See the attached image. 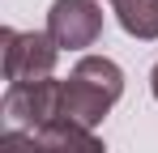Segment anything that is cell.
<instances>
[{"label":"cell","instance_id":"6da1fadb","mask_svg":"<svg viewBox=\"0 0 158 153\" xmlns=\"http://www.w3.org/2000/svg\"><path fill=\"white\" fill-rule=\"evenodd\" d=\"M60 47L52 43V34L43 30H0V64H4V81L9 85H34V81H52Z\"/></svg>","mask_w":158,"mask_h":153},{"label":"cell","instance_id":"7a4b0ae2","mask_svg":"<svg viewBox=\"0 0 158 153\" xmlns=\"http://www.w3.org/2000/svg\"><path fill=\"white\" fill-rule=\"evenodd\" d=\"M47 34L60 51L94 47L103 34V9L98 0H56L47 9Z\"/></svg>","mask_w":158,"mask_h":153},{"label":"cell","instance_id":"3957f363","mask_svg":"<svg viewBox=\"0 0 158 153\" xmlns=\"http://www.w3.org/2000/svg\"><path fill=\"white\" fill-rule=\"evenodd\" d=\"M4 119L13 128H47L52 119H60V81H34V85H9L4 102H0Z\"/></svg>","mask_w":158,"mask_h":153},{"label":"cell","instance_id":"277c9868","mask_svg":"<svg viewBox=\"0 0 158 153\" xmlns=\"http://www.w3.org/2000/svg\"><path fill=\"white\" fill-rule=\"evenodd\" d=\"M115 102L120 98H111L103 85H94L90 76H81V73H73L69 81H60V119H73V124L90 128V132L107 119V111Z\"/></svg>","mask_w":158,"mask_h":153},{"label":"cell","instance_id":"5b68a950","mask_svg":"<svg viewBox=\"0 0 158 153\" xmlns=\"http://www.w3.org/2000/svg\"><path fill=\"white\" fill-rule=\"evenodd\" d=\"M39 153H107V145L90 132V128L73 124V119H52L47 128L30 132Z\"/></svg>","mask_w":158,"mask_h":153},{"label":"cell","instance_id":"8992f818","mask_svg":"<svg viewBox=\"0 0 158 153\" xmlns=\"http://www.w3.org/2000/svg\"><path fill=\"white\" fill-rule=\"evenodd\" d=\"M115 22L132 38H158V0H115Z\"/></svg>","mask_w":158,"mask_h":153},{"label":"cell","instance_id":"52a82bcc","mask_svg":"<svg viewBox=\"0 0 158 153\" xmlns=\"http://www.w3.org/2000/svg\"><path fill=\"white\" fill-rule=\"evenodd\" d=\"M0 153H39V145H34V136H26L22 128H9V132L0 136Z\"/></svg>","mask_w":158,"mask_h":153},{"label":"cell","instance_id":"ba28073f","mask_svg":"<svg viewBox=\"0 0 158 153\" xmlns=\"http://www.w3.org/2000/svg\"><path fill=\"white\" fill-rule=\"evenodd\" d=\"M150 89H154V102H158V64H154V73H150Z\"/></svg>","mask_w":158,"mask_h":153}]
</instances>
